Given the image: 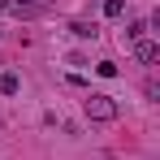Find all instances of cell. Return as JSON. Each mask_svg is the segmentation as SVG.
<instances>
[{
  "label": "cell",
  "mask_w": 160,
  "mask_h": 160,
  "mask_svg": "<svg viewBox=\"0 0 160 160\" xmlns=\"http://www.w3.org/2000/svg\"><path fill=\"white\" fill-rule=\"evenodd\" d=\"M82 108H87L91 121H117V112H121V104H117L112 95H104V91H91V95L82 100Z\"/></svg>",
  "instance_id": "1"
},
{
  "label": "cell",
  "mask_w": 160,
  "mask_h": 160,
  "mask_svg": "<svg viewBox=\"0 0 160 160\" xmlns=\"http://www.w3.org/2000/svg\"><path fill=\"white\" fill-rule=\"evenodd\" d=\"M134 56H138L143 65H156V61H160V43H152V39H138V43H134Z\"/></svg>",
  "instance_id": "2"
},
{
  "label": "cell",
  "mask_w": 160,
  "mask_h": 160,
  "mask_svg": "<svg viewBox=\"0 0 160 160\" xmlns=\"http://www.w3.org/2000/svg\"><path fill=\"white\" fill-rule=\"evenodd\" d=\"M43 9H48V0H13L9 13H18V18H35V13H43Z\"/></svg>",
  "instance_id": "3"
},
{
  "label": "cell",
  "mask_w": 160,
  "mask_h": 160,
  "mask_svg": "<svg viewBox=\"0 0 160 160\" xmlns=\"http://www.w3.org/2000/svg\"><path fill=\"white\" fill-rule=\"evenodd\" d=\"M69 30H74V35H78V39H100V26H95V22H69Z\"/></svg>",
  "instance_id": "4"
},
{
  "label": "cell",
  "mask_w": 160,
  "mask_h": 160,
  "mask_svg": "<svg viewBox=\"0 0 160 160\" xmlns=\"http://www.w3.org/2000/svg\"><path fill=\"white\" fill-rule=\"evenodd\" d=\"M22 91V78L18 74H0V95H18Z\"/></svg>",
  "instance_id": "5"
},
{
  "label": "cell",
  "mask_w": 160,
  "mask_h": 160,
  "mask_svg": "<svg viewBox=\"0 0 160 160\" xmlns=\"http://www.w3.org/2000/svg\"><path fill=\"white\" fill-rule=\"evenodd\" d=\"M143 35H147V22H130V26H126V39H130V43H138Z\"/></svg>",
  "instance_id": "6"
},
{
  "label": "cell",
  "mask_w": 160,
  "mask_h": 160,
  "mask_svg": "<svg viewBox=\"0 0 160 160\" xmlns=\"http://www.w3.org/2000/svg\"><path fill=\"white\" fill-rule=\"evenodd\" d=\"M126 13V0H104V18H121Z\"/></svg>",
  "instance_id": "7"
},
{
  "label": "cell",
  "mask_w": 160,
  "mask_h": 160,
  "mask_svg": "<svg viewBox=\"0 0 160 160\" xmlns=\"http://www.w3.org/2000/svg\"><path fill=\"white\" fill-rule=\"evenodd\" d=\"M95 74H104V78H117V65H112V61H100V65H95Z\"/></svg>",
  "instance_id": "8"
},
{
  "label": "cell",
  "mask_w": 160,
  "mask_h": 160,
  "mask_svg": "<svg viewBox=\"0 0 160 160\" xmlns=\"http://www.w3.org/2000/svg\"><path fill=\"white\" fill-rule=\"evenodd\" d=\"M4 9H13V0H0V13H4Z\"/></svg>",
  "instance_id": "9"
}]
</instances>
